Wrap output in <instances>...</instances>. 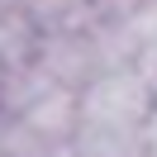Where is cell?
<instances>
[{"instance_id": "obj_2", "label": "cell", "mask_w": 157, "mask_h": 157, "mask_svg": "<svg viewBox=\"0 0 157 157\" xmlns=\"http://www.w3.org/2000/svg\"><path fill=\"white\" fill-rule=\"evenodd\" d=\"M143 157H157V109L147 114V124H143Z\"/></svg>"}, {"instance_id": "obj_1", "label": "cell", "mask_w": 157, "mask_h": 157, "mask_svg": "<svg viewBox=\"0 0 157 157\" xmlns=\"http://www.w3.org/2000/svg\"><path fill=\"white\" fill-rule=\"evenodd\" d=\"M152 109L157 90L133 62H114L76 90V128L86 133H143Z\"/></svg>"}]
</instances>
